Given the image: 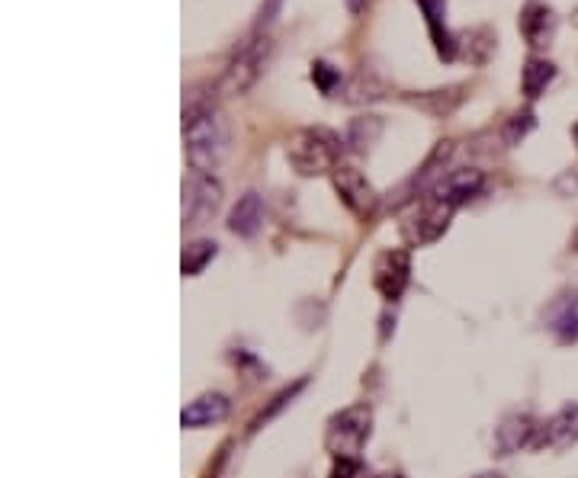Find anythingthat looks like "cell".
<instances>
[{
	"label": "cell",
	"mask_w": 578,
	"mask_h": 478,
	"mask_svg": "<svg viewBox=\"0 0 578 478\" xmlns=\"http://www.w3.org/2000/svg\"><path fill=\"white\" fill-rule=\"evenodd\" d=\"M331 478H363V466L360 459H338L331 469Z\"/></svg>",
	"instance_id": "obj_26"
},
{
	"label": "cell",
	"mask_w": 578,
	"mask_h": 478,
	"mask_svg": "<svg viewBox=\"0 0 578 478\" xmlns=\"http://www.w3.org/2000/svg\"><path fill=\"white\" fill-rule=\"evenodd\" d=\"M412 280V254L405 248L383 251L373 264V286L386 302H395Z\"/></svg>",
	"instance_id": "obj_8"
},
{
	"label": "cell",
	"mask_w": 578,
	"mask_h": 478,
	"mask_svg": "<svg viewBox=\"0 0 578 478\" xmlns=\"http://www.w3.org/2000/svg\"><path fill=\"white\" fill-rule=\"evenodd\" d=\"M184 151L196 174H216L228 151V126L216 100L193 90L184 103Z\"/></svg>",
	"instance_id": "obj_1"
},
{
	"label": "cell",
	"mask_w": 578,
	"mask_h": 478,
	"mask_svg": "<svg viewBox=\"0 0 578 478\" xmlns=\"http://www.w3.org/2000/svg\"><path fill=\"white\" fill-rule=\"evenodd\" d=\"M222 206V187L212 174H190L184 180V225L200 228Z\"/></svg>",
	"instance_id": "obj_6"
},
{
	"label": "cell",
	"mask_w": 578,
	"mask_h": 478,
	"mask_svg": "<svg viewBox=\"0 0 578 478\" xmlns=\"http://www.w3.org/2000/svg\"><path fill=\"white\" fill-rule=\"evenodd\" d=\"M331 183H334V190H338L341 196V203L351 209L360 222H370L373 215H376V206H379V196L373 190V183L363 177L357 167H338V171L331 174Z\"/></svg>",
	"instance_id": "obj_7"
},
{
	"label": "cell",
	"mask_w": 578,
	"mask_h": 478,
	"mask_svg": "<svg viewBox=\"0 0 578 478\" xmlns=\"http://www.w3.org/2000/svg\"><path fill=\"white\" fill-rule=\"evenodd\" d=\"M534 113L530 110H521V113H514L511 119H508V126H505V142L508 145H521L524 138H527V132L534 129Z\"/></svg>",
	"instance_id": "obj_24"
},
{
	"label": "cell",
	"mask_w": 578,
	"mask_h": 478,
	"mask_svg": "<svg viewBox=\"0 0 578 478\" xmlns=\"http://www.w3.org/2000/svg\"><path fill=\"white\" fill-rule=\"evenodd\" d=\"M228 411H232V402H228L225 395L212 392V395H200L196 402H190L180 414V424L184 427H209V424H219L228 418Z\"/></svg>",
	"instance_id": "obj_13"
},
{
	"label": "cell",
	"mask_w": 578,
	"mask_h": 478,
	"mask_svg": "<svg viewBox=\"0 0 578 478\" xmlns=\"http://www.w3.org/2000/svg\"><path fill=\"white\" fill-rule=\"evenodd\" d=\"M572 138H575V145H578V122H575V129H572Z\"/></svg>",
	"instance_id": "obj_30"
},
{
	"label": "cell",
	"mask_w": 578,
	"mask_h": 478,
	"mask_svg": "<svg viewBox=\"0 0 578 478\" xmlns=\"http://www.w3.org/2000/svg\"><path fill=\"white\" fill-rule=\"evenodd\" d=\"M379 132H383V122H379V116H360L351 122V129H347V145H351L354 151L367 154L373 145Z\"/></svg>",
	"instance_id": "obj_20"
},
{
	"label": "cell",
	"mask_w": 578,
	"mask_h": 478,
	"mask_svg": "<svg viewBox=\"0 0 578 478\" xmlns=\"http://www.w3.org/2000/svg\"><path fill=\"white\" fill-rule=\"evenodd\" d=\"M264 228V203L257 193H245L228 215V231L238 238H254Z\"/></svg>",
	"instance_id": "obj_15"
},
{
	"label": "cell",
	"mask_w": 578,
	"mask_h": 478,
	"mask_svg": "<svg viewBox=\"0 0 578 478\" xmlns=\"http://www.w3.org/2000/svg\"><path fill=\"white\" fill-rule=\"evenodd\" d=\"M473 478H505V475H498V472H482V475H473Z\"/></svg>",
	"instance_id": "obj_29"
},
{
	"label": "cell",
	"mask_w": 578,
	"mask_h": 478,
	"mask_svg": "<svg viewBox=\"0 0 578 478\" xmlns=\"http://www.w3.org/2000/svg\"><path fill=\"white\" fill-rule=\"evenodd\" d=\"M546 325H550V331L562 344L578 341V292H566V296L553 302L550 315H546Z\"/></svg>",
	"instance_id": "obj_16"
},
{
	"label": "cell",
	"mask_w": 578,
	"mask_h": 478,
	"mask_svg": "<svg viewBox=\"0 0 578 478\" xmlns=\"http://www.w3.org/2000/svg\"><path fill=\"white\" fill-rule=\"evenodd\" d=\"M280 4H283V0H267V4L261 7V17H257V26H254V29H264L273 17H277Z\"/></svg>",
	"instance_id": "obj_27"
},
{
	"label": "cell",
	"mask_w": 578,
	"mask_h": 478,
	"mask_svg": "<svg viewBox=\"0 0 578 478\" xmlns=\"http://www.w3.org/2000/svg\"><path fill=\"white\" fill-rule=\"evenodd\" d=\"M344 142L341 135H334L325 126H306L289 135L286 145V161L293 164V171L302 177H318V174H334L341 167Z\"/></svg>",
	"instance_id": "obj_2"
},
{
	"label": "cell",
	"mask_w": 578,
	"mask_h": 478,
	"mask_svg": "<svg viewBox=\"0 0 578 478\" xmlns=\"http://www.w3.org/2000/svg\"><path fill=\"white\" fill-rule=\"evenodd\" d=\"M421 110H428L434 116H444L450 113L456 103L463 100V87H447V90H428V94H418V97H408Z\"/></svg>",
	"instance_id": "obj_21"
},
{
	"label": "cell",
	"mask_w": 578,
	"mask_h": 478,
	"mask_svg": "<svg viewBox=\"0 0 578 478\" xmlns=\"http://www.w3.org/2000/svg\"><path fill=\"white\" fill-rule=\"evenodd\" d=\"M344 4H347V10H351V17H360V13L367 10L370 0H344Z\"/></svg>",
	"instance_id": "obj_28"
},
{
	"label": "cell",
	"mask_w": 578,
	"mask_h": 478,
	"mask_svg": "<svg viewBox=\"0 0 578 478\" xmlns=\"http://www.w3.org/2000/svg\"><path fill=\"white\" fill-rule=\"evenodd\" d=\"M537 427L527 418V414H511V418L501 421V427L495 430V450L498 453H517L521 446H534V437H537Z\"/></svg>",
	"instance_id": "obj_14"
},
{
	"label": "cell",
	"mask_w": 578,
	"mask_h": 478,
	"mask_svg": "<svg viewBox=\"0 0 578 478\" xmlns=\"http://www.w3.org/2000/svg\"><path fill=\"white\" fill-rule=\"evenodd\" d=\"M373 411L367 405H351L341 414H334L325 430V446L334 459H357L363 443L370 440Z\"/></svg>",
	"instance_id": "obj_4"
},
{
	"label": "cell",
	"mask_w": 578,
	"mask_h": 478,
	"mask_svg": "<svg viewBox=\"0 0 578 478\" xmlns=\"http://www.w3.org/2000/svg\"><path fill=\"white\" fill-rule=\"evenodd\" d=\"M299 389H302V382H296V385H293V389H283V392H280L277 398H273V405H270L267 411H261V414H257V418H254V424H251V430H257V427H261V424H267V421H270V418H273V414H277V411H280L283 405H289V402H293V395H296Z\"/></svg>",
	"instance_id": "obj_25"
},
{
	"label": "cell",
	"mask_w": 578,
	"mask_h": 478,
	"mask_svg": "<svg viewBox=\"0 0 578 478\" xmlns=\"http://www.w3.org/2000/svg\"><path fill=\"white\" fill-rule=\"evenodd\" d=\"M376 478H402V475H376Z\"/></svg>",
	"instance_id": "obj_31"
},
{
	"label": "cell",
	"mask_w": 578,
	"mask_h": 478,
	"mask_svg": "<svg viewBox=\"0 0 578 478\" xmlns=\"http://www.w3.org/2000/svg\"><path fill=\"white\" fill-rule=\"evenodd\" d=\"M424 13V26H428V36L434 42V52L453 61L456 58V36L447 29V0H415Z\"/></svg>",
	"instance_id": "obj_12"
},
{
	"label": "cell",
	"mask_w": 578,
	"mask_h": 478,
	"mask_svg": "<svg viewBox=\"0 0 578 478\" xmlns=\"http://www.w3.org/2000/svg\"><path fill=\"white\" fill-rule=\"evenodd\" d=\"M517 26H521V36H524V42L530 45V49L540 52L556 36V13H553V7L530 0V4L521 10V20H517Z\"/></svg>",
	"instance_id": "obj_11"
},
{
	"label": "cell",
	"mask_w": 578,
	"mask_h": 478,
	"mask_svg": "<svg viewBox=\"0 0 578 478\" xmlns=\"http://www.w3.org/2000/svg\"><path fill=\"white\" fill-rule=\"evenodd\" d=\"M482 183H485L482 171H473V167H460V171H450V174L440 177L428 193L460 209V206L469 203V199H473V196H479Z\"/></svg>",
	"instance_id": "obj_10"
},
{
	"label": "cell",
	"mask_w": 578,
	"mask_h": 478,
	"mask_svg": "<svg viewBox=\"0 0 578 478\" xmlns=\"http://www.w3.org/2000/svg\"><path fill=\"white\" fill-rule=\"evenodd\" d=\"M341 94H344L347 103H370V100L386 97V84L379 81L370 68H360L341 84Z\"/></svg>",
	"instance_id": "obj_18"
},
{
	"label": "cell",
	"mask_w": 578,
	"mask_h": 478,
	"mask_svg": "<svg viewBox=\"0 0 578 478\" xmlns=\"http://www.w3.org/2000/svg\"><path fill=\"white\" fill-rule=\"evenodd\" d=\"M453 212L456 206L444 203V199H437V196H424L421 203L415 206V212L408 215L402 231H405V238L412 241V244H434L437 238H444V231L450 228V219H453Z\"/></svg>",
	"instance_id": "obj_5"
},
{
	"label": "cell",
	"mask_w": 578,
	"mask_h": 478,
	"mask_svg": "<svg viewBox=\"0 0 578 478\" xmlns=\"http://www.w3.org/2000/svg\"><path fill=\"white\" fill-rule=\"evenodd\" d=\"M312 84L322 90L325 97H331L344 81H341V71L328 65V61H312Z\"/></svg>",
	"instance_id": "obj_23"
},
{
	"label": "cell",
	"mask_w": 578,
	"mask_h": 478,
	"mask_svg": "<svg viewBox=\"0 0 578 478\" xmlns=\"http://www.w3.org/2000/svg\"><path fill=\"white\" fill-rule=\"evenodd\" d=\"M578 443V405H566L537 427L534 450H569Z\"/></svg>",
	"instance_id": "obj_9"
},
{
	"label": "cell",
	"mask_w": 578,
	"mask_h": 478,
	"mask_svg": "<svg viewBox=\"0 0 578 478\" xmlns=\"http://www.w3.org/2000/svg\"><path fill=\"white\" fill-rule=\"evenodd\" d=\"M553 77H556V65H553L550 58L530 55L524 71H521V90H524V97H527V100H537L543 90L553 84Z\"/></svg>",
	"instance_id": "obj_19"
},
{
	"label": "cell",
	"mask_w": 578,
	"mask_h": 478,
	"mask_svg": "<svg viewBox=\"0 0 578 478\" xmlns=\"http://www.w3.org/2000/svg\"><path fill=\"white\" fill-rule=\"evenodd\" d=\"M216 254H219L216 241H193V244H187V248H184V257H180V270H184V276H200Z\"/></svg>",
	"instance_id": "obj_22"
},
{
	"label": "cell",
	"mask_w": 578,
	"mask_h": 478,
	"mask_svg": "<svg viewBox=\"0 0 578 478\" xmlns=\"http://www.w3.org/2000/svg\"><path fill=\"white\" fill-rule=\"evenodd\" d=\"M267 55H270V39L261 29H254V36H248L245 42L238 45L228 58V65L219 77V90L228 97H241L257 84V77L264 74L267 65Z\"/></svg>",
	"instance_id": "obj_3"
},
{
	"label": "cell",
	"mask_w": 578,
	"mask_h": 478,
	"mask_svg": "<svg viewBox=\"0 0 578 478\" xmlns=\"http://www.w3.org/2000/svg\"><path fill=\"white\" fill-rule=\"evenodd\" d=\"M492 52H495V36L489 26L469 29V33L456 36V55L466 58L469 65H485Z\"/></svg>",
	"instance_id": "obj_17"
}]
</instances>
